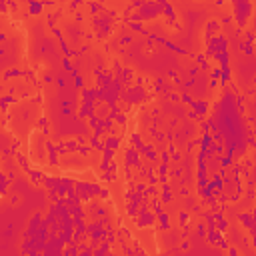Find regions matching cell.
Wrapping results in <instances>:
<instances>
[{
  "mask_svg": "<svg viewBox=\"0 0 256 256\" xmlns=\"http://www.w3.org/2000/svg\"><path fill=\"white\" fill-rule=\"evenodd\" d=\"M168 96H170V100H172V102H178L180 100V94H174V92H172V94H168Z\"/></svg>",
  "mask_w": 256,
  "mask_h": 256,
  "instance_id": "21",
  "label": "cell"
},
{
  "mask_svg": "<svg viewBox=\"0 0 256 256\" xmlns=\"http://www.w3.org/2000/svg\"><path fill=\"white\" fill-rule=\"evenodd\" d=\"M140 150L138 148H128L126 150V166H140Z\"/></svg>",
  "mask_w": 256,
  "mask_h": 256,
  "instance_id": "2",
  "label": "cell"
},
{
  "mask_svg": "<svg viewBox=\"0 0 256 256\" xmlns=\"http://www.w3.org/2000/svg\"><path fill=\"white\" fill-rule=\"evenodd\" d=\"M58 86L64 88V86H66V80H64V78H58Z\"/></svg>",
  "mask_w": 256,
  "mask_h": 256,
  "instance_id": "23",
  "label": "cell"
},
{
  "mask_svg": "<svg viewBox=\"0 0 256 256\" xmlns=\"http://www.w3.org/2000/svg\"><path fill=\"white\" fill-rule=\"evenodd\" d=\"M158 222H160V228H162V230H168L170 228V220H168V214H164V212H160L158 214Z\"/></svg>",
  "mask_w": 256,
  "mask_h": 256,
  "instance_id": "7",
  "label": "cell"
},
{
  "mask_svg": "<svg viewBox=\"0 0 256 256\" xmlns=\"http://www.w3.org/2000/svg\"><path fill=\"white\" fill-rule=\"evenodd\" d=\"M44 10V2L42 0H28V12L32 16H40Z\"/></svg>",
  "mask_w": 256,
  "mask_h": 256,
  "instance_id": "3",
  "label": "cell"
},
{
  "mask_svg": "<svg viewBox=\"0 0 256 256\" xmlns=\"http://www.w3.org/2000/svg\"><path fill=\"white\" fill-rule=\"evenodd\" d=\"M180 222H182V224H186V222H188V214H186V212H182V214H180Z\"/></svg>",
  "mask_w": 256,
  "mask_h": 256,
  "instance_id": "19",
  "label": "cell"
},
{
  "mask_svg": "<svg viewBox=\"0 0 256 256\" xmlns=\"http://www.w3.org/2000/svg\"><path fill=\"white\" fill-rule=\"evenodd\" d=\"M218 26H220V24H218V22H214V20H212V22H208L206 30H218Z\"/></svg>",
  "mask_w": 256,
  "mask_h": 256,
  "instance_id": "15",
  "label": "cell"
},
{
  "mask_svg": "<svg viewBox=\"0 0 256 256\" xmlns=\"http://www.w3.org/2000/svg\"><path fill=\"white\" fill-rule=\"evenodd\" d=\"M12 76H22V72L14 68V70H8V72H4V76H2V78H4V80H8V78H12Z\"/></svg>",
  "mask_w": 256,
  "mask_h": 256,
  "instance_id": "8",
  "label": "cell"
},
{
  "mask_svg": "<svg viewBox=\"0 0 256 256\" xmlns=\"http://www.w3.org/2000/svg\"><path fill=\"white\" fill-rule=\"evenodd\" d=\"M198 72H200V66H196V64L188 68V74H190V78H196V76H198Z\"/></svg>",
  "mask_w": 256,
  "mask_h": 256,
  "instance_id": "9",
  "label": "cell"
},
{
  "mask_svg": "<svg viewBox=\"0 0 256 256\" xmlns=\"http://www.w3.org/2000/svg\"><path fill=\"white\" fill-rule=\"evenodd\" d=\"M160 158H162V162H168V158H170V152H162V156H160Z\"/></svg>",
  "mask_w": 256,
  "mask_h": 256,
  "instance_id": "22",
  "label": "cell"
},
{
  "mask_svg": "<svg viewBox=\"0 0 256 256\" xmlns=\"http://www.w3.org/2000/svg\"><path fill=\"white\" fill-rule=\"evenodd\" d=\"M102 10V6L98 4V2H90V12L92 14H96V12H100Z\"/></svg>",
  "mask_w": 256,
  "mask_h": 256,
  "instance_id": "10",
  "label": "cell"
},
{
  "mask_svg": "<svg viewBox=\"0 0 256 256\" xmlns=\"http://www.w3.org/2000/svg\"><path fill=\"white\" fill-rule=\"evenodd\" d=\"M64 70H66V72H70V70H72V64H70V58H64Z\"/></svg>",
  "mask_w": 256,
  "mask_h": 256,
  "instance_id": "12",
  "label": "cell"
},
{
  "mask_svg": "<svg viewBox=\"0 0 256 256\" xmlns=\"http://www.w3.org/2000/svg\"><path fill=\"white\" fill-rule=\"evenodd\" d=\"M238 220H240L246 228H252V224H254V216H250V214H240Z\"/></svg>",
  "mask_w": 256,
  "mask_h": 256,
  "instance_id": "6",
  "label": "cell"
},
{
  "mask_svg": "<svg viewBox=\"0 0 256 256\" xmlns=\"http://www.w3.org/2000/svg\"><path fill=\"white\" fill-rule=\"evenodd\" d=\"M74 86H76V88H82V86H84V80H82V76H80V74L74 78Z\"/></svg>",
  "mask_w": 256,
  "mask_h": 256,
  "instance_id": "11",
  "label": "cell"
},
{
  "mask_svg": "<svg viewBox=\"0 0 256 256\" xmlns=\"http://www.w3.org/2000/svg\"><path fill=\"white\" fill-rule=\"evenodd\" d=\"M166 170H168V162H162L158 168V174H166Z\"/></svg>",
  "mask_w": 256,
  "mask_h": 256,
  "instance_id": "14",
  "label": "cell"
},
{
  "mask_svg": "<svg viewBox=\"0 0 256 256\" xmlns=\"http://www.w3.org/2000/svg\"><path fill=\"white\" fill-rule=\"evenodd\" d=\"M170 198H172V194H170V190L162 192V202H170Z\"/></svg>",
  "mask_w": 256,
  "mask_h": 256,
  "instance_id": "13",
  "label": "cell"
},
{
  "mask_svg": "<svg viewBox=\"0 0 256 256\" xmlns=\"http://www.w3.org/2000/svg\"><path fill=\"white\" fill-rule=\"evenodd\" d=\"M44 80H46V82H48V84H50V82H52V80H54V78H52V76H50V74H46V76H44Z\"/></svg>",
  "mask_w": 256,
  "mask_h": 256,
  "instance_id": "24",
  "label": "cell"
},
{
  "mask_svg": "<svg viewBox=\"0 0 256 256\" xmlns=\"http://www.w3.org/2000/svg\"><path fill=\"white\" fill-rule=\"evenodd\" d=\"M190 108H194V110H196V112H198V114L200 116H204V114H206V112H208V102H204V100H194L192 102V106H190Z\"/></svg>",
  "mask_w": 256,
  "mask_h": 256,
  "instance_id": "4",
  "label": "cell"
},
{
  "mask_svg": "<svg viewBox=\"0 0 256 256\" xmlns=\"http://www.w3.org/2000/svg\"><path fill=\"white\" fill-rule=\"evenodd\" d=\"M194 84H196V80H194V78H192V80H188V82H184V90H188V88H192Z\"/></svg>",
  "mask_w": 256,
  "mask_h": 256,
  "instance_id": "16",
  "label": "cell"
},
{
  "mask_svg": "<svg viewBox=\"0 0 256 256\" xmlns=\"http://www.w3.org/2000/svg\"><path fill=\"white\" fill-rule=\"evenodd\" d=\"M76 194L82 200H90L94 196L100 194V186L98 184H86V182H78L76 184Z\"/></svg>",
  "mask_w": 256,
  "mask_h": 256,
  "instance_id": "1",
  "label": "cell"
},
{
  "mask_svg": "<svg viewBox=\"0 0 256 256\" xmlns=\"http://www.w3.org/2000/svg\"><path fill=\"white\" fill-rule=\"evenodd\" d=\"M198 236H206V228H204V224H198Z\"/></svg>",
  "mask_w": 256,
  "mask_h": 256,
  "instance_id": "17",
  "label": "cell"
},
{
  "mask_svg": "<svg viewBox=\"0 0 256 256\" xmlns=\"http://www.w3.org/2000/svg\"><path fill=\"white\" fill-rule=\"evenodd\" d=\"M250 144H252V146H254V148H256V138H252V140H250Z\"/></svg>",
  "mask_w": 256,
  "mask_h": 256,
  "instance_id": "25",
  "label": "cell"
},
{
  "mask_svg": "<svg viewBox=\"0 0 256 256\" xmlns=\"http://www.w3.org/2000/svg\"><path fill=\"white\" fill-rule=\"evenodd\" d=\"M104 144H106V148L116 150L118 146H120V138H118V136H108L106 140H104Z\"/></svg>",
  "mask_w": 256,
  "mask_h": 256,
  "instance_id": "5",
  "label": "cell"
},
{
  "mask_svg": "<svg viewBox=\"0 0 256 256\" xmlns=\"http://www.w3.org/2000/svg\"><path fill=\"white\" fill-rule=\"evenodd\" d=\"M130 42H132L130 36H122V38H120V44H130Z\"/></svg>",
  "mask_w": 256,
  "mask_h": 256,
  "instance_id": "18",
  "label": "cell"
},
{
  "mask_svg": "<svg viewBox=\"0 0 256 256\" xmlns=\"http://www.w3.org/2000/svg\"><path fill=\"white\" fill-rule=\"evenodd\" d=\"M180 158H182V154H180L178 150H174V152H172V160H180Z\"/></svg>",
  "mask_w": 256,
  "mask_h": 256,
  "instance_id": "20",
  "label": "cell"
}]
</instances>
